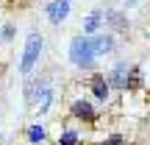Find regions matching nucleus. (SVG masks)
I'll list each match as a JSON object with an SVG mask.
<instances>
[{
	"label": "nucleus",
	"instance_id": "1",
	"mask_svg": "<svg viewBox=\"0 0 150 145\" xmlns=\"http://www.w3.org/2000/svg\"><path fill=\"white\" fill-rule=\"evenodd\" d=\"M67 59H70V64H75L78 70H89V67H95V50H92V42L89 36H72L70 45H67Z\"/></svg>",
	"mask_w": 150,
	"mask_h": 145
},
{
	"label": "nucleus",
	"instance_id": "2",
	"mask_svg": "<svg viewBox=\"0 0 150 145\" xmlns=\"http://www.w3.org/2000/svg\"><path fill=\"white\" fill-rule=\"evenodd\" d=\"M42 50H45V36L39 31H31L25 36V48H22V59H20V73L22 75H31L36 70L39 59H42Z\"/></svg>",
	"mask_w": 150,
	"mask_h": 145
},
{
	"label": "nucleus",
	"instance_id": "3",
	"mask_svg": "<svg viewBox=\"0 0 150 145\" xmlns=\"http://www.w3.org/2000/svg\"><path fill=\"white\" fill-rule=\"evenodd\" d=\"M131 73H134V64H128V59H120V61H114V67L106 73V81H108L111 89H125Z\"/></svg>",
	"mask_w": 150,
	"mask_h": 145
},
{
	"label": "nucleus",
	"instance_id": "4",
	"mask_svg": "<svg viewBox=\"0 0 150 145\" xmlns=\"http://www.w3.org/2000/svg\"><path fill=\"white\" fill-rule=\"evenodd\" d=\"M70 11H72V0H47V6H45V17L50 25H61L70 17Z\"/></svg>",
	"mask_w": 150,
	"mask_h": 145
},
{
	"label": "nucleus",
	"instance_id": "5",
	"mask_svg": "<svg viewBox=\"0 0 150 145\" xmlns=\"http://www.w3.org/2000/svg\"><path fill=\"white\" fill-rule=\"evenodd\" d=\"M89 42H92V50H95V56H97V59H100V56L114 53V48H117V36H114L111 31L92 34V36H89Z\"/></svg>",
	"mask_w": 150,
	"mask_h": 145
},
{
	"label": "nucleus",
	"instance_id": "6",
	"mask_svg": "<svg viewBox=\"0 0 150 145\" xmlns=\"http://www.w3.org/2000/svg\"><path fill=\"white\" fill-rule=\"evenodd\" d=\"M47 84H53L47 75H25V103H28V106H33L36 95H39Z\"/></svg>",
	"mask_w": 150,
	"mask_h": 145
},
{
	"label": "nucleus",
	"instance_id": "7",
	"mask_svg": "<svg viewBox=\"0 0 150 145\" xmlns=\"http://www.w3.org/2000/svg\"><path fill=\"white\" fill-rule=\"evenodd\" d=\"M70 114L75 120H86V123H92L95 120V103L89 101V98H75L70 103Z\"/></svg>",
	"mask_w": 150,
	"mask_h": 145
},
{
	"label": "nucleus",
	"instance_id": "8",
	"mask_svg": "<svg viewBox=\"0 0 150 145\" xmlns=\"http://www.w3.org/2000/svg\"><path fill=\"white\" fill-rule=\"evenodd\" d=\"M103 20H106V11H103V9H92L89 14L83 17V22H81V28H83V36L100 34V31H103Z\"/></svg>",
	"mask_w": 150,
	"mask_h": 145
},
{
	"label": "nucleus",
	"instance_id": "9",
	"mask_svg": "<svg viewBox=\"0 0 150 145\" xmlns=\"http://www.w3.org/2000/svg\"><path fill=\"white\" fill-rule=\"evenodd\" d=\"M89 89H92V95H95L97 103H106L108 95H111V86H108V81H106V75H103V73H95L89 78Z\"/></svg>",
	"mask_w": 150,
	"mask_h": 145
},
{
	"label": "nucleus",
	"instance_id": "10",
	"mask_svg": "<svg viewBox=\"0 0 150 145\" xmlns=\"http://www.w3.org/2000/svg\"><path fill=\"white\" fill-rule=\"evenodd\" d=\"M53 101H56V86L53 84H47L42 92L36 95V101H33V109H36L39 114H47L50 112V106H53Z\"/></svg>",
	"mask_w": 150,
	"mask_h": 145
},
{
	"label": "nucleus",
	"instance_id": "11",
	"mask_svg": "<svg viewBox=\"0 0 150 145\" xmlns=\"http://www.w3.org/2000/svg\"><path fill=\"white\" fill-rule=\"evenodd\" d=\"M103 25L111 28V34H114V31H128V17H125L122 11H106Z\"/></svg>",
	"mask_w": 150,
	"mask_h": 145
},
{
	"label": "nucleus",
	"instance_id": "12",
	"mask_svg": "<svg viewBox=\"0 0 150 145\" xmlns=\"http://www.w3.org/2000/svg\"><path fill=\"white\" fill-rule=\"evenodd\" d=\"M25 140L31 142V145H42L45 140H47V129H45L42 123H33V126H28V131H25Z\"/></svg>",
	"mask_w": 150,
	"mask_h": 145
},
{
	"label": "nucleus",
	"instance_id": "13",
	"mask_svg": "<svg viewBox=\"0 0 150 145\" xmlns=\"http://www.w3.org/2000/svg\"><path fill=\"white\" fill-rule=\"evenodd\" d=\"M59 145H81V134L75 129H64L59 134Z\"/></svg>",
	"mask_w": 150,
	"mask_h": 145
},
{
	"label": "nucleus",
	"instance_id": "14",
	"mask_svg": "<svg viewBox=\"0 0 150 145\" xmlns=\"http://www.w3.org/2000/svg\"><path fill=\"white\" fill-rule=\"evenodd\" d=\"M14 34H17V25H14V22H6V25L0 28V39H3V42H11Z\"/></svg>",
	"mask_w": 150,
	"mask_h": 145
},
{
	"label": "nucleus",
	"instance_id": "15",
	"mask_svg": "<svg viewBox=\"0 0 150 145\" xmlns=\"http://www.w3.org/2000/svg\"><path fill=\"white\" fill-rule=\"evenodd\" d=\"M100 145H125V140H122V137H120V134H111V137H108V140H103Z\"/></svg>",
	"mask_w": 150,
	"mask_h": 145
},
{
	"label": "nucleus",
	"instance_id": "16",
	"mask_svg": "<svg viewBox=\"0 0 150 145\" xmlns=\"http://www.w3.org/2000/svg\"><path fill=\"white\" fill-rule=\"evenodd\" d=\"M122 3H125V6H134V3H136V0H122Z\"/></svg>",
	"mask_w": 150,
	"mask_h": 145
}]
</instances>
